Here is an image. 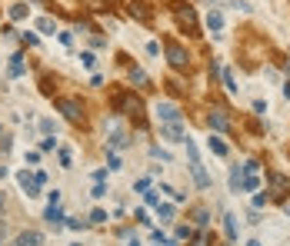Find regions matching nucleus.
Returning a JSON list of instances; mask_svg holds the SVG:
<instances>
[{"instance_id":"1","label":"nucleus","mask_w":290,"mask_h":246,"mask_svg":"<svg viewBox=\"0 0 290 246\" xmlns=\"http://www.w3.org/2000/svg\"><path fill=\"white\" fill-rule=\"evenodd\" d=\"M57 110L67 116L70 123H80V120H83V103H80V100H70V96H63V100H57Z\"/></svg>"},{"instance_id":"2","label":"nucleus","mask_w":290,"mask_h":246,"mask_svg":"<svg viewBox=\"0 0 290 246\" xmlns=\"http://www.w3.org/2000/svg\"><path fill=\"white\" fill-rule=\"evenodd\" d=\"M167 57H170V67H177V70L190 67V57H187V50H184L180 43H174V40H167Z\"/></svg>"},{"instance_id":"3","label":"nucleus","mask_w":290,"mask_h":246,"mask_svg":"<svg viewBox=\"0 0 290 246\" xmlns=\"http://www.w3.org/2000/svg\"><path fill=\"white\" fill-rule=\"evenodd\" d=\"M267 183H270V193H273V200H284L287 196V176L284 173H267Z\"/></svg>"},{"instance_id":"4","label":"nucleus","mask_w":290,"mask_h":246,"mask_svg":"<svg viewBox=\"0 0 290 246\" xmlns=\"http://www.w3.org/2000/svg\"><path fill=\"white\" fill-rule=\"evenodd\" d=\"M14 246H43V233L40 229H23L14 240Z\"/></svg>"},{"instance_id":"5","label":"nucleus","mask_w":290,"mask_h":246,"mask_svg":"<svg viewBox=\"0 0 290 246\" xmlns=\"http://www.w3.org/2000/svg\"><path fill=\"white\" fill-rule=\"evenodd\" d=\"M17 183H20V189H23V193H27L30 200H34V196H40V183L34 180V176H27V170L17 173Z\"/></svg>"},{"instance_id":"6","label":"nucleus","mask_w":290,"mask_h":246,"mask_svg":"<svg viewBox=\"0 0 290 246\" xmlns=\"http://www.w3.org/2000/svg\"><path fill=\"white\" fill-rule=\"evenodd\" d=\"M157 116L164 123H180V110H177L174 103H157Z\"/></svg>"},{"instance_id":"7","label":"nucleus","mask_w":290,"mask_h":246,"mask_svg":"<svg viewBox=\"0 0 290 246\" xmlns=\"http://www.w3.org/2000/svg\"><path fill=\"white\" fill-rule=\"evenodd\" d=\"M207 123H210L213 130H230V120H227L224 110H210V114H207Z\"/></svg>"},{"instance_id":"8","label":"nucleus","mask_w":290,"mask_h":246,"mask_svg":"<svg viewBox=\"0 0 290 246\" xmlns=\"http://www.w3.org/2000/svg\"><path fill=\"white\" fill-rule=\"evenodd\" d=\"M190 173H193V180H197V187H200V189L210 187V176H207V170L200 167V160H190Z\"/></svg>"},{"instance_id":"9","label":"nucleus","mask_w":290,"mask_h":246,"mask_svg":"<svg viewBox=\"0 0 290 246\" xmlns=\"http://www.w3.org/2000/svg\"><path fill=\"white\" fill-rule=\"evenodd\" d=\"M160 133H164L170 143H184V140H187V136H184V130H180V123H164V127H160Z\"/></svg>"},{"instance_id":"10","label":"nucleus","mask_w":290,"mask_h":246,"mask_svg":"<svg viewBox=\"0 0 290 246\" xmlns=\"http://www.w3.org/2000/svg\"><path fill=\"white\" fill-rule=\"evenodd\" d=\"M120 110H127V114H130V116H137V120H140V114H144L140 100H134V96H120Z\"/></svg>"},{"instance_id":"11","label":"nucleus","mask_w":290,"mask_h":246,"mask_svg":"<svg viewBox=\"0 0 290 246\" xmlns=\"http://www.w3.org/2000/svg\"><path fill=\"white\" fill-rule=\"evenodd\" d=\"M177 17H180V23H184L190 34H197V20H193V10H184V7H180V10H177Z\"/></svg>"},{"instance_id":"12","label":"nucleus","mask_w":290,"mask_h":246,"mask_svg":"<svg viewBox=\"0 0 290 246\" xmlns=\"http://www.w3.org/2000/svg\"><path fill=\"white\" fill-rule=\"evenodd\" d=\"M240 183H244V173H240V163L230 167V189L233 193H240Z\"/></svg>"},{"instance_id":"13","label":"nucleus","mask_w":290,"mask_h":246,"mask_svg":"<svg viewBox=\"0 0 290 246\" xmlns=\"http://www.w3.org/2000/svg\"><path fill=\"white\" fill-rule=\"evenodd\" d=\"M207 147H210V153H217V156H227V143H224V140H217V136L207 140Z\"/></svg>"},{"instance_id":"14","label":"nucleus","mask_w":290,"mask_h":246,"mask_svg":"<svg viewBox=\"0 0 290 246\" xmlns=\"http://www.w3.org/2000/svg\"><path fill=\"white\" fill-rule=\"evenodd\" d=\"M207 27H210L213 34L224 27V17H220V10H210V14H207Z\"/></svg>"},{"instance_id":"15","label":"nucleus","mask_w":290,"mask_h":246,"mask_svg":"<svg viewBox=\"0 0 290 246\" xmlns=\"http://www.w3.org/2000/svg\"><path fill=\"white\" fill-rule=\"evenodd\" d=\"M193 223H197V227H207V223H210V213H207L204 207H197L193 209Z\"/></svg>"},{"instance_id":"16","label":"nucleus","mask_w":290,"mask_h":246,"mask_svg":"<svg viewBox=\"0 0 290 246\" xmlns=\"http://www.w3.org/2000/svg\"><path fill=\"white\" fill-rule=\"evenodd\" d=\"M47 220H50L54 227H60V223H63V213H60V207H47Z\"/></svg>"},{"instance_id":"17","label":"nucleus","mask_w":290,"mask_h":246,"mask_svg":"<svg viewBox=\"0 0 290 246\" xmlns=\"http://www.w3.org/2000/svg\"><path fill=\"white\" fill-rule=\"evenodd\" d=\"M224 229H227L230 240H237V220H233V216H224Z\"/></svg>"},{"instance_id":"18","label":"nucleus","mask_w":290,"mask_h":246,"mask_svg":"<svg viewBox=\"0 0 290 246\" xmlns=\"http://www.w3.org/2000/svg\"><path fill=\"white\" fill-rule=\"evenodd\" d=\"M160 216H164V223H174V207H167V203H160Z\"/></svg>"},{"instance_id":"19","label":"nucleus","mask_w":290,"mask_h":246,"mask_svg":"<svg viewBox=\"0 0 290 246\" xmlns=\"http://www.w3.org/2000/svg\"><path fill=\"white\" fill-rule=\"evenodd\" d=\"M130 80H134V83H140V87H147V74H144V70H130Z\"/></svg>"},{"instance_id":"20","label":"nucleus","mask_w":290,"mask_h":246,"mask_svg":"<svg viewBox=\"0 0 290 246\" xmlns=\"http://www.w3.org/2000/svg\"><path fill=\"white\" fill-rule=\"evenodd\" d=\"M190 246H210V233H197Z\"/></svg>"},{"instance_id":"21","label":"nucleus","mask_w":290,"mask_h":246,"mask_svg":"<svg viewBox=\"0 0 290 246\" xmlns=\"http://www.w3.org/2000/svg\"><path fill=\"white\" fill-rule=\"evenodd\" d=\"M10 17H14V20H23V17H27V7H23V3L10 7Z\"/></svg>"},{"instance_id":"22","label":"nucleus","mask_w":290,"mask_h":246,"mask_svg":"<svg viewBox=\"0 0 290 246\" xmlns=\"http://www.w3.org/2000/svg\"><path fill=\"white\" fill-rule=\"evenodd\" d=\"M14 63H10V76H20L23 74V63H20V57H10Z\"/></svg>"},{"instance_id":"23","label":"nucleus","mask_w":290,"mask_h":246,"mask_svg":"<svg viewBox=\"0 0 290 246\" xmlns=\"http://www.w3.org/2000/svg\"><path fill=\"white\" fill-rule=\"evenodd\" d=\"M224 83H227V90H230V94H237V80H233V74H230V70L224 74Z\"/></svg>"},{"instance_id":"24","label":"nucleus","mask_w":290,"mask_h":246,"mask_svg":"<svg viewBox=\"0 0 290 246\" xmlns=\"http://www.w3.org/2000/svg\"><path fill=\"white\" fill-rule=\"evenodd\" d=\"M240 187L247 189V193H253V189H257V176H244V183H240Z\"/></svg>"},{"instance_id":"25","label":"nucleus","mask_w":290,"mask_h":246,"mask_svg":"<svg viewBox=\"0 0 290 246\" xmlns=\"http://www.w3.org/2000/svg\"><path fill=\"white\" fill-rule=\"evenodd\" d=\"M90 223H107V213H104V209H94V213H90Z\"/></svg>"},{"instance_id":"26","label":"nucleus","mask_w":290,"mask_h":246,"mask_svg":"<svg viewBox=\"0 0 290 246\" xmlns=\"http://www.w3.org/2000/svg\"><path fill=\"white\" fill-rule=\"evenodd\" d=\"M40 30H43V34H50V30H54V20L43 17V20H40Z\"/></svg>"},{"instance_id":"27","label":"nucleus","mask_w":290,"mask_h":246,"mask_svg":"<svg viewBox=\"0 0 290 246\" xmlns=\"http://www.w3.org/2000/svg\"><path fill=\"white\" fill-rule=\"evenodd\" d=\"M47 200H50V207H57V203H60V189H50V193H47Z\"/></svg>"},{"instance_id":"28","label":"nucleus","mask_w":290,"mask_h":246,"mask_svg":"<svg viewBox=\"0 0 290 246\" xmlns=\"http://www.w3.org/2000/svg\"><path fill=\"white\" fill-rule=\"evenodd\" d=\"M54 147H57V140H54V136H47V140L40 143V150H54Z\"/></svg>"},{"instance_id":"29","label":"nucleus","mask_w":290,"mask_h":246,"mask_svg":"<svg viewBox=\"0 0 290 246\" xmlns=\"http://www.w3.org/2000/svg\"><path fill=\"white\" fill-rule=\"evenodd\" d=\"M60 167H70V150H60Z\"/></svg>"},{"instance_id":"30","label":"nucleus","mask_w":290,"mask_h":246,"mask_svg":"<svg viewBox=\"0 0 290 246\" xmlns=\"http://www.w3.org/2000/svg\"><path fill=\"white\" fill-rule=\"evenodd\" d=\"M80 60H83V67H94V63H97L94 54H80Z\"/></svg>"},{"instance_id":"31","label":"nucleus","mask_w":290,"mask_h":246,"mask_svg":"<svg viewBox=\"0 0 290 246\" xmlns=\"http://www.w3.org/2000/svg\"><path fill=\"white\" fill-rule=\"evenodd\" d=\"M3 240H7V220H0V246H3Z\"/></svg>"},{"instance_id":"32","label":"nucleus","mask_w":290,"mask_h":246,"mask_svg":"<svg viewBox=\"0 0 290 246\" xmlns=\"http://www.w3.org/2000/svg\"><path fill=\"white\" fill-rule=\"evenodd\" d=\"M247 246H264V243H260V240H250V243H247Z\"/></svg>"},{"instance_id":"33","label":"nucleus","mask_w":290,"mask_h":246,"mask_svg":"<svg viewBox=\"0 0 290 246\" xmlns=\"http://www.w3.org/2000/svg\"><path fill=\"white\" fill-rule=\"evenodd\" d=\"M0 209H3V193H0Z\"/></svg>"},{"instance_id":"34","label":"nucleus","mask_w":290,"mask_h":246,"mask_svg":"<svg viewBox=\"0 0 290 246\" xmlns=\"http://www.w3.org/2000/svg\"><path fill=\"white\" fill-rule=\"evenodd\" d=\"M130 246H140V243H137V240H134V243H130Z\"/></svg>"},{"instance_id":"35","label":"nucleus","mask_w":290,"mask_h":246,"mask_svg":"<svg viewBox=\"0 0 290 246\" xmlns=\"http://www.w3.org/2000/svg\"><path fill=\"white\" fill-rule=\"evenodd\" d=\"M167 246H177V243H167Z\"/></svg>"},{"instance_id":"36","label":"nucleus","mask_w":290,"mask_h":246,"mask_svg":"<svg viewBox=\"0 0 290 246\" xmlns=\"http://www.w3.org/2000/svg\"><path fill=\"white\" fill-rule=\"evenodd\" d=\"M227 246H230V243H227Z\"/></svg>"}]
</instances>
